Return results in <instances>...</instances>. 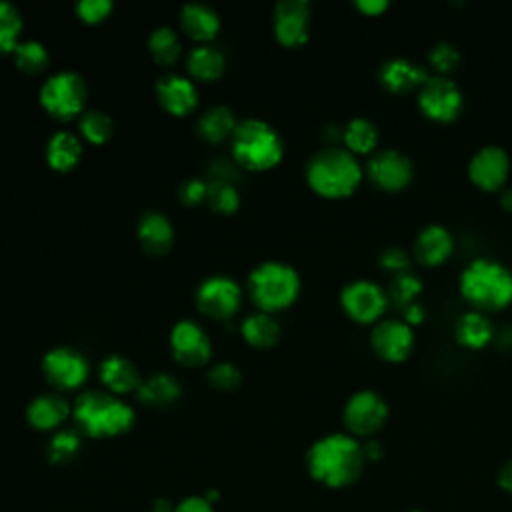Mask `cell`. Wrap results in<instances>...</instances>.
<instances>
[{
    "mask_svg": "<svg viewBox=\"0 0 512 512\" xmlns=\"http://www.w3.org/2000/svg\"><path fill=\"white\" fill-rule=\"evenodd\" d=\"M366 466L364 448L348 432H332L310 444L306 452L308 474L328 486L344 488L354 484Z\"/></svg>",
    "mask_w": 512,
    "mask_h": 512,
    "instance_id": "obj_1",
    "label": "cell"
},
{
    "mask_svg": "<svg viewBox=\"0 0 512 512\" xmlns=\"http://www.w3.org/2000/svg\"><path fill=\"white\" fill-rule=\"evenodd\" d=\"M304 176L312 192L328 200H340L358 190L364 178V166L344 146L328 144L308 158Z\"/></svg>",
    "mask_w": 512,
    "mask_h": 512,
    "instance_id": "obj_2",
    "label": "cell"
},
{
    "mask_svg": "<svg viewBox=\"0 0 512 512\" xmlns=\"http://www.w3.org/2000/svg\"><path fill=\"white\" fill-rule=\"evenodd\" d=\"M76 430L90 438H112L134 426L136 414L128 402L108 390H84L72 404Z\"/></svg>",
    "mask_w": 512,
    "mask_h": 512,
    "instance_id": "obj_3",
    "label": "cell"
},
{
    "mask_svg": "<svg viewBox=\"0 0 512 512\" xmlns=\"http://www.w3.org/2000/svg\"><path fill=\"white\" fill-rule=\"evenodd\" d=\"M458 288L470 310L500 312L512 304V270L492 258H474L464 266Z\"/></svg>",
    "mask_w": 512,
    "mask_h": 512,
    "instance_id": "obj_4",
    "label": "cell"
},
{
    "mask_svg": "<svg viewBox=\"0 0 512 512\" xmlns=\"http://www.w3.org/2000/svg\"><path fill=\"white\" fill-rule=\"evenodd\" d=\"M230 152L238 166L248 170H270L284 156L280 132L264 118L248 116L238 120L230 136Z\"/></svg>",
    "mask_w": 512,
    "mask_h": 512,
    "instance_id": "obj_5",
    "label": "cell"
},
{
    "mask_svg": "<svg viewBox=\"0 0 512 512\" xmlns=\"http://www.w3.org/2000/svg\"><path fill=\"white\" fill-rule=\"evenodd\" d=\"M300 288L298 270L282 260H264L256 264L246 278L250 300L258 310L270 314L292 306L300 296Z\"/></svg>",
    "mask_w": 512,
    "mask_h": 512,
    "instance_id": "obj_6",
    "label": "cell"
},
{
    "mask_svg": "<svg viewBox=\"0 0 512 512\" xmlns=\"http://www.w3.org/2000/svg\"><path fill=\"white\" fill-rule=\"evenodd\" d=\"M38 100L52 118L66 122L86 110L88 84L80 72L62 68L42 82Z\"/></svg>",
    "mask_w": 512,
    "mask_h": 512,
    "instance_id": "obj_7",
    "label": "cell"
},
{
    "mask_svg": "<svg viewBox=\"0 0 512 512\" xmlns=\"http://www.w3.org/2000/svg\"><path fill=\"white\" fill-rule=\"evenodd\" d=\"M388 402L376 390L354 392L342 410V422L354 438H374L388 422Z\"/></svg>",
    "mask_w": 512,
    "mask_h": 512,
    "instance_id": "obj_8",
    "label": "cell"
},
{
    "mask_svg": "<svg viewBox=\"0 0 512 512\" xmlns=\"http://www.w3.org/2000/svg\"><path fill=\"white\" fill-rule=\"evenodd\" d=\"M416 100L420 112L438 124L454 122L464 110V94L460 86L448 76H428V80L418 90Z\"/></svg>",
    "mask_w": 512,
    "mask_h": 512,
    "instance_id": "obj_9",
    "label": "cell"
},
{
    "mask_svg": "<svg viewBox=\"0 0 512 512\" xmlns=\"http://www.w3.org/2000/svg\"><path fill=\"white\" fill-rule=\"evenodd\" d=\"M388 292L374 280L358 278L342 286L340 306L344 314L356 324H376L388 308Z\"/></svg>",
    "mask_w": 512,
    "mask_h": 512,
    "instance_id": "obj_10",
    "label": "cell"
},
{
    "mask_svg": "<svg viewBox=\"0 0 512 512\" xmlns=\"http://www.w3.org/2000/svg\"><path fill=\"white\" fill-rule=\"evenodd\" d=\"M40 370L44 380L56 390L66 392L80 388L90 372L88 358L72 346H54L44 352Z\"/></svg>",
    "mask_w": 512,
    "mask_h": 512,
    "instance_id": "obj_11",
    "label": "cell"
},
{
    "mask_svg": "<svg viewBox=\"0 0 512 512\" xmlns=\"http://www.w3.org/2000/svg\"><path fill=\"white\" fill-rule=\"evenodd\" d=\"M198 310L214 320H226L236 314L242 304L240 284L226 274H210L200 280L194 292Z\"/></svg>",
    "mask_w": 512,
    "mask_h": 512,
    "instance_id": "obj_12",
    "label": "cell"
},
{
    "mask_svg": "<svg viewBox=\"0 0 512 512\" xmlns=\"http://www.w3.org/2000/svg\"><path fill=\"white\" fill-rule=\"evenodd\" d=\"M364 176L382 192H402L414 178V164L404 152L384 148L368 158Z\"/></svg>",
    "mask_w": 512,
    "mask_h": 512,
    "instance_id": "obj_13",
    "label": "cell"
},
{
    "mask_svg": "<svg viewBox=\"0 0 512 512\" xmlns=\"http://www.w3.org/2000/svg\"><path fill=\"white\" fill-rule=\"evenodd\" d=\"M168 344L174 360L188 368L206 364L212 354V342L208 332L192 318H180L172 324Z\"/></svg>",
    "mask_w": 512,
    "mask_h": 512,
    "instance_id": "obj_14",
    "label": "cell"
},
{
    "mask_svg": "<svg viewBox=\"0 0 512 512\" xmlns=\"http://www.w3.org/2000/svg\"><path fill=\"white\" fill-rule=\"evenodd\" d=\"M414 346H416L414 330L400 318L380 320L372 326L370 348L384 362L398 364L408 360L414 352Z\"/></svg>",
    "mask_w": 512,
    "mask_h": 512,
    "instance_id": "obj_15",
    "label": "cell"
},
{
    "mask_svg": "<svg viewBox=\"0 0 512 512\" xmlns=\"http://www.w3.org/2000/svg\"><path fill=\"white\" fill-rule=\"evenodd\" d=\"M312 6L308 0H278L272 10V30L282 46L296 48L310 36Z\"/></svg>",
    "mask_w": 512,
    "mask_h": 512,
    "instance_id": "obj_16",
    "label": "cell"
},
{
    "mask_svg": "<svg viewBox=\"0 0 512 512\" xmlns=\"http://www.w3.org/2000/svg\"><path fill=\"white\" fill-rule=\"evenodd\" d=\"M510 176V156L498 144H486L476 150L468 162L470 182L484 192H500Z\"/></svg>",
    "mask_w": 512,
    "mask_h": 512,
    "instance_id": "obj_17",
    "label": "cell"
},
{
    "mask_svg": "<svg viewBox=\"0 0 512 512\" xmlns=\"http://www.w3.org/2000/svg\"><path fill=\"white\" fill-rule=\"evenodd\" d=\"M154 92L158 104L174 116L190 114L198 106V88L194 80L178 72H166L158 76Z\"/></svg>",
    "mask_w": 512,
    "mask_h": 512,
    "instance_id": "obj_18",
    "label": "cell"
},
{
    "mask_svg": "<svg viewBox=\"0 0 512 512\" xmlns=\"http://www.w3.org/2000/svg\"><path fill=\"white\" fill-rule=\"evenodd\" d=\"M454 252V238L442 224H426L418 230L412 244V258L426 268L444 264Z\"/></svg>",
    "mask_w": 512,
    "mask_h": 512,
    "instance_id": "obj_19",
    "label": "cell"
},
{
    "mask_svg": "<svg viewBox=\"0 0 512 512\" xmlns=\"http://www.w3.org/2000/svg\"><path fill=\"white\" fill-rule=\"evenodd\" d=\"M174 224L172 220L156 208L144 210L136 224V238L140 248L150 256L166 254L174 244Z\"/></svg>",
    "mask_w": 512,
    "mask_h": 512,
    "instance_id": "obj_20",
    "label": "cell"
},
{
    "mask_svg": "<svg viewBox=\"0 0 512 512\" xmlns=\"http://www.w3.org/2000/svg\"><path fill=\"white\" fill-rule=\"evenodd\" d=\"M428 72L414 64L412 60L408 58H388L380 64L378 68V80H380V86L390 92V94H396V96H402V94H410V92H418L422 88V84L428 80Z\"/></svg>",
    "mask_w": 512,
    "mask_h": 512,
    "instance_id": "obj_21",
    "label": "cell"
},
{
    "mask_svg": "<svg viewBox=\"0 0 512 512\" xmlns=\"http://www.w3.org/2000/svg\"><path fill=\"white\" fill-rule=\"evenodd\" d=\"M178 22L182 32L196 42H210L222 24L218 10L202 0L184 2L178 10Z\"/></svg>",
    "mask_w": 512,
    "mask_h": 512,
    "instance_id": "obj_22",
    "label": "cell"
},
{
    "mask_svg": "<svg viewBox=\"0 0 512 512\" xmlns=\"http://www.w3.org/2000/svg\"><path fill=\"white\" fill-rule=\"evenodd\" d=\"M98 376L104 388L116 396L136 392L142 382L138 366L120 352H112L106 358H102L98 366Z\"/></svg>",
    "mask_w": 512,
    "mask_h": 512,
    "instance_id": "obj_23",
    "label": "cell"
},
{
    "mask_svg": "<svg viewBox=\"0 0 512 512\" xmlns=\"http://www.w3.org/2000/svg\"><path fill=\"white\" fill-rule=\"evenodd\" d=\"M72 412L70 402L60 392H42L26 406V420L36 430L58 428Z\"/></svg>",
    "mask_w": 512,
    "mask_h": 512,
    "instance_id": "obj_24",
    "label": "cell"
},
{
    "mask_svg": "<svg viewBox=\"0 0 512 512\" xmlns=\"http://www.w3.org/2000/svg\"><path fill=\"white\" fill-rule=\"evenodd\" d=\"M496 336L494 324L488 314L478 310H466L458 316L454 324V338L460 346L468 350H482L486 348Z\"/></svg>",
    "mask_w": 512,
    "mask_h": 512,
    "instance_id": "obj_25",
    "label": "cell"
},
{
    "mask_svg": "<svg viewBox=\"0 0 512 512\" xmlns=\"http://www.w3.org/2000/svg\"><path fill=\"white\" fill-rule=\"evenodd\" d=\"M182 394V386L178 378L170 372H152L142 378L136 396L142 404L154 406V408H164L174 404Z\"/></svg>",
    "mask_w": 512,
    "mask_h": 512,
    "instance_id": "obj_26",
    "label": "cell"
},
{
    "mask_svg": "<svg viewBox=\"0 0 512 512\" xmlns=\"http://www.w3.org/2000/svg\"><path fill=\"white\" fill-rule=\"evenodd\" d=\"M46 162L50 168L58 172H66L74 168L82 156V140L72 130H56L50 134L46 148H44Z\"/></svg>",
    "mask_w": 512,
    "mask_h": 512,
    "instance_id": "obj_27",
    "label": "cell"
},
{
    "mask_svg": "<svg viewBox=\"0 0 512 512\" xmlns=\"http://www.w3.org/2000/svg\"><path fill=\"white\" fill-rule=\"evenodd\" d=\"M186 68L196 80H216L226 68L224 52L212 42H198L186 54Z\"/></svg>",
    "mask_w": 512,
    "mask_h": 512,
    "instance_id": "obj_28",
    "label": "cell"
},
{
    "mask_svg": "<svg viewBox=\"0 0 512 512\" xmlns=\"http://www.w3.org/2000/svg\"><path fill=\"white\" fill-rule=\"evenodd\" d=\"M238 120L236 114L230 106L226 104H214L210 108H206L198 120H196V132L202 140L218 144L226 138L232 136L234 128H236Z\"/></svg>",
    "mask_w": 512,
    "mask_h": 512,
    "instance_id": "obj_29",
    "label": "cell"
},
{
    "mask_svg": "<svg viewBox=\"0 0 512 512\" xmlns=\"http://www.w3.org/2000/svg\"><path fill=\"white\" fill-rule=\"evenodd\" d=\"M242 338L254 348H270L280 340L282 328L270 312H252L240 324Z\"/></svg>",
    "mask_w": 512,
    "mask_h": 512,
    "instance_id": "obj_30",
    "label": "cell"
},
{
    "mask_svg": "<svg viewBox=\"0 0 512 512\" xmlns=\"http://www.w3.org/2000/svg\"><path fill=\"white\" fill-rule=\"evenodd\" d=\"M378 140H380V132L370 118L354 116L342 128L344 148L350 150L354 156H364V154L372 156L378 146Z\"/></svg>",
    "mask_w": 512,
    "mask_h": 512,
    "instance_id": "obj_31",
    "label": "cell"
},
{
    "mask_svg": "<svg viewBox=\"0 0 512 512\" xmlns=\"http://www.w3.org/2000/svg\"><path fill=\"white\" fill-rule=\"evenodd\" d=\"M146 44L150 56L160 66H172L182 56V38L168 24H160L154 30H150Z\"/></svg>",
    "mask_w": 512,
    "mask_h": 512,
    "instance_id": "obj_32",
    "label": "cell"
},
{
    "mask_svg": "<svg viewBox=\"0 0 512 512\" xmlns=\"http://www.w3.org/2000/svg\"><path fill=\"white\" fill-rule=\"evenodd\" d=\"M12 54H14V62L18 66V70L24 74H40L50 62L48 48L36 38L20 40L14 46Z\"/></svg>",
    "mask_w": 512,
    "mask_h": 512,
    "instance_id": "obj_33",
    "label": "cell"
},
{
    "mask_svg": "<svg viewBox=\"0 0 512 512\" xmlns=\"http://www.w3.org/2000/svg\"><path fill=\"white\" fill-rule=\"evenodd\" d=\"M78 128H80L82 138H86L88 142L104 144L110 140V136L114 132V122L108 112H104L100 108H86L80 114Z\"/></svg>",
    "mask_w": 512,
    "mask_h": 512,
    "instance_id": "obj_34",
    "label": "cell"
},
{
    "mask_svg": "<svg viewBox=\"0 0 512 512\" xmlns=\"http://www.w3.org/2000/svg\"><path fill=\"white\" fill-rule=\"evenodd\" d=\"M24 20L20 8L10 0H0V54L12 52L20 42Z\"/></svg>",
    "mask_w": 512,
    "mask_h": 512,
    "instance_id": "obj_35",
    "label": "cell"
},
{
    "mask_svg": "<svg viewBox=\"0 0 512 512\" xmlns=\"http://www.w3.org/2000/svg\"><path fill=\"white\" fill-rule=\"evenodd\" d=\"M386 292H388L390 304H394L398 310H402L408 304L418 302V296L422 292V280L416 274H412L410 270L400 272V274L392 276Z\"/></svg>",
    "mask_w": 512,
    "mask_h": 512,
    "instance_id": "obj_36",
    "label": "cell"
},
{
    "mask_svg": "<svg viewBox=\"0 0 512 512\" xmlns=\"http://www.w3.org/2000/svg\"><path fill=\"white\" fill-rule=\"evenodd\" d=\"M208 180V178H206ZM206 204L218 214H232L240 206V192L234 182L208 180Z\"/></svg>",
    "mask_w": 512,
    "mask_h": 512,
    "instance_id": "obj_37",
    "label": "cell"
},
{
    "mask_svg": "<svg viewBox=\"0 0 512 512\" xmlns=\"http://www.w3.org/2000/svg\"><path fill=\"white\" fill-rule=\"evenodd\" d=\"M82 440L78 430H58L52 434V438L46 444V456L52 464H66L72 458H76V454L80 452Z\"/></svg>",
    "mask_w": 512,
    "mask_h": 512,
    "instance_id": "obj_38",
    "label": "cell"
},
{
    "mask_svg": "<svg viewBox=\"0 0 512 512\" xmlns=\"http://www.w3.org/2000/svg\"><path fill=\"white\" fill-rule=\"evenodd\" d=\"M428 64L436 70L438 76H448L462 62V52L452 42H436L428 50Z\"/></svg>",
    "mask_w": 512,
    "mask_h": 512,
    "instance_id": "obj_39",
    "label": "cell"
},
{
    "mask_svg": "<svg viewBox=\"0 0 512 512\" xmlns=\"http://www.w3.org/2000/svg\"><path fill=\"white\" fill-rule=\"evenodd\" d=\"M208 382L218 390H236L242 384V372L232 362H216L206 372Z\"/></svg>",
    "mask_w": 512,
    "mask_h": 512,
    "instance_id": "obj_40",
    "label": "cell"
},
{
    "mask_svg": "<svg viewBox=\"0 0 512 512\" xmlns=\"http://www.w3.org/2000/svg\"><path fill=\"white\" fill-rule=\"evenodd\" d=\"M114 8L112 0H78L74 10L78 18L86 24H98L110 16Z\"/></svg>",
    "mask_w": 512,
    "mask_h": 512,
    "instance_id": "obj_41",
    "label": "cell"
},
{
    "mask_svg": "<svg viewBox=\"0 0 512 512\" xmlns=\"http://www.w3.org/2000/svg\"><path fill=\"white\" fill-rule=\"evenodd\" d=\"M206 190H208V180L206 178L188 176L178 186V198L186 206H198V204L206 202Z\"/></svg>",
    "mask_w": 512,
    "mask_h": 512,
    "instance_id": "obj_42",
    "label": "cell"
},
{
    "mask_svg": "<svg viewBox=\"0 0 512 512\" xmlns=\"http://www.w3.org/2000/svg\"><path fill=\"white\" fill-rule=\"evenodd\" d=\"M410 264H412V254H408L406 250L402 248H396V246H390L386 248L382 254H380V266L388 272L394 274H400V272H408L410 270Z\"/></svg>",
    "mask_w": 512,
    "mask_h": 512,
    "instance_id": "obj_43",
    "label": "cell"
},
{
    "mask_svg": "<svg viewBox=\"0 0 512 512\" xmlns=\"http://www.w3.org/2000/svg\"><path fill=\"white\" fill-rule=\"evenodd\" d=\"M238 164L228 160V158H214L208 166V180H226V182H236L238 180Z\"/></svg>",
    "mask_w": 512,
    "mask_h": 512,
    "instance_id": "obj_44",
    "label": "cell"
},
{
    "mask_svg": "<svg viewBox=\"0 0 512 512\" xmlns=\"http://www.w3.org/2000/svg\"><path fill=\"white\" fill-rule=\"evenodd\" d=\"M388 6H390L388 0H356L354 2V8L358 12H362L364 16H372V18L384 14L388 10Z\"/></svg>",
    "mask_w": 512,
    "mask_h": 512,
    "instance_id": "obj_45",
    "label": "cell"
},
{
    "mask_svg": "<svg viewBox=\"0 0 512 512\" xmlns=\"http://www.w3.org/2000/svg\"><path fill=\"white\" fill-rule=\"evenodd\" d=\"M172 512H214V510H212V504L206 498L190 496V498L182 500Z\"/></svg>",
    "mask_w": 512,
    "mask_h": 512,
    "instance_id": "obj_46",
    "label": "cell"
},
{
    "mask_svg": "<svg viewBox=\"0 0 512 512\" xmlns=\"http://www.w3.org/2000/svg\"><path fill=\"white\" fill-rule=\"evenodd\" d=\"M400 312H402V320L408 326H418V324H422L426 320V308L420 302H412L406 308H402Z\"/></svg>",
    "mask_w": 512,
    "mask_h": 512,
    "instance_id": "obj_47",
    "label": "cell"
},
{
    "mask_svg": "<svg viewBox=\"0 0 512 512\" xmlns=\"http://www.w3.org/2000/svg\"><path fill=\"white\" fill-rule=\"evenodd\" d=\"M496 482H498V486H500L504 492L512 494V458H508V460L500 466V470H498V474H496Z\"/></svg>",
    "mask_w": 512,
    "mask_h": 512,
    "instance_id": "obj_48",
    "label": "cell"
},
{
    "mask_svg": "<svg viewBox=\"0 0 512 512\" xmlns=\"http://www.w3.org/2000/svg\"><path fill=\"white\" fill-rule=\"evenodd\" d=\"M362 448H364L366 462H376L384 456V446L376 438H368L366 444H362Z\"/></svg>",
    "mask_w": 512,
    "mask_h": 512,
    "instance_id": "obj_49",
    "label": "cell"
},
{
    "mask_svg": "<svg viewBox=\"0 0 512 512\" xmlns=\"http://www.w3.org/2000/svg\"><path fill=\"white\" fill-rule=\"evenodd\" d=\"M500 206H502L508 214H512V188L500 190Z\"/></svg>",
    "mask_w": 512,
    "mask_h": 512,
    "instance_id": "obj_50",
    "label": "cell"
},
{
    "mask_svg": "<svg viewBox=\"0 0 512 512\" xmlns=\"http://www.w3.org/2000/svg\"><path fill=\"white\" fill-rule=\"evenodd\" d=\"M406 512H426V510H406Z\"/></svg>",
    "mask_w": 512,
    "mask_h": 512,
    "instance_id": "obj_51",
    "label": "cell"
}]
</instances>
